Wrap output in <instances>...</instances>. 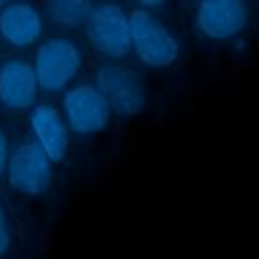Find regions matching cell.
<instances>
[{
  "label": "cell",
  "instance_id": "4",
  "mask_svg": "<svg viewBox=\"0 0 259 259\" xmlns=\"http://www.w3.org/2000/svg\"><path fill=\"white\" fill-rule=\"evenodd\" d=\"M67 127L79 138H91L105 132L113 119V111L103 93L91 81H79L61 93L59 105Z\"/></svg>",
  "mask_w": 259,
  "mask_h": 259
},
{
  "label": "cell",
  "instance_id": "3",
  "mask_svg": "<svg viewBox=\"0 0 259 259\" xmlns=\"http://www.w3.org/2000/svg\"><path fill=\"white\" fill-rule=\"evenodd\" d=\"M107 99L113 115L121 119H132L144 113L150 101L148 87L142 75L130 65L105 63L93 71L91 81Z\"/></svg>",
  "mask_w": 259,
  "mask_h": 259
},
{
  "label": "cell",
  "instance_id": "10",
  "mask_svg": "<svg viewBox=\"0 0 259 259\" xmlns=\"http://www.w3.org/2000/svg\"><path fill=\"white\" fill-rule=\"evenodd\" d=\"M40 89L32 63L24 57H6L0 63V105L6 111H28L38 101Z\"/></svg>",
  "mask_w": 259,
  "mask_h": 259
},
{
  "label": "cell",
  "instance_id": "11",
  "mask_svg": "<svg viewBox=\"0 0 259 259\" xmlns=\"http://www.w3.org/2000/svg\"><path fill=\"white\" fill-rule=\"evenodd\" d=\"M93 8V0H45V12L61 28H81Z\"/></svg>",
  "mask_w": 259,
  "mask_h": 259
},
{
  "label": "cell",
  "instance_id": "9",
  "mask_svg": "<svg viewBox=\"0 0 259 259\" xmlns=\"http://www.w3.org/2000/svg\"><path fill=\"white\" fill-rule=\"evenodd\" d=\"M30 140L49 156L53 164L65 162L71 148V132L61 109L49 101H36L28 109Z\"/></svg>",
  "mask_w": 259,
  "mask_h": 259
},
{
  "label": "cell",
  "instance_id": "12",
  "mask_svg": "<svg viewBox=\"0 0 259 259\" xmlns=\"http://www.w3.org/2000/svg\"><path fill=\"white\" fill-rule=\"evenodd\" d=\"M12 249V227H10V217L4 204V198L0 196V259L6 257Z\"/></svg>",
  "mask_w": 259,
  "mask_h": 259
},
{
  "label": "cell",
  "instance_id": "15",
  "mask_svg": "<svg viewBox=\"0 0 259 259\" xmlns=\"http://www.w3.org/2000/svg\"><path fill=\"white\" fill-rule=\"evenodd\" d=\"M8 2H10V0H0V10H2V8H4Z\"/></svg>",
  "mask_w": 259,
  "mask_h": 259
},
{
  "label": "cell",
  "instance_id": "14",
  "mask_svg": "<svg viewBox=\"0 0 259 259\" xmlns=\"http://www.w3.org/2000/svg\"><path fill=\"white\" fill-rule=\"evenodd\" d=\"M136 4V8H146V10H156V8H162L166 6L168 0H132Z\"/></svg>",
  "mask_w": 259,
  "mask_h": 259
},
{
  "label": "cell",
  "instance_id": "2",
  "mask_svg": "<svg viewBox=\"0 0 259 259\" xmlns=\"http://www.w3.org/2000/svg\"><path fill=\"white\" fill-rule=\"evenodd\" d=\"M130 14V42L136 59L152 71H164L178 63L182 45L170 26L152 10L134 8Z\"/></svg>",
  "mask_w": 259,
  "mask_h": 259
},
{
  "label": "cell",
  "instance_id": "1",
  "mask_svg": "<svg viewBox=\"0 0 259 259\" xmlns=\"http://www.w3.org/2000/svg\"><path fill=\"white\" fill-rule=\"evenodd\" d=\"M32 69L40 93L61 95L85 69L83 47L71 36H47L34 47Z\"/></svg>",
  "mask_w": 259,
  "mask_h": 259
},
{
  "label": "cell",
  "instance_id": "6",
  "mask_svg": "<svg viewBox=\"0 0 259 259\" xmlns=\"http://www.w3.org/2000/svg\"><path fill=\"white\" fill-rule=\"evenodd\" d=\"M55 164L32 140H20L10 148L4 178L14 192L26 198L42 196L51 188Z\"/></svg>",
  "mask_w": 259,
  "mask_h": 259
},
{
  "label": "cell",
  "instance_id": "5",
  "mask_svg": "<svg viewBox=\"0 0 259 259\" xmlns=\"http://www.w3.org/2000/svg\"><path fill=\"white\" fill-rule=\"evenodd\" d=\"M83 28L89 47L99 57L109 61H119L132 53L130 14L121 4L117 2L93 4Z\"/></svg>",
  "mask_w": 259,
  "mask_h": 259
},
{
  "label": "cell",
  "instance_id": "7",
  "mask_svg": "<svg viewBox=\"0 0 259 259\" xmlns=\"http://www.w3.org/2000/svg\"><path fill=\"white\" fill-rule=\"evenodd\" d=\"M251 10L247 0H196L194 28L210 42H231L249 26Z\"/></svg>",
  "mask_w": 259,
  "mask_h": 259
},
{
  "label": "cell",
  "instance_id": "8",
  "mask_svg": "<svg viewBox=\"0 0 259 259\" xmlns=\"http://www.w3.org/2000/svg\"><path fill=\"white\" fill-rule=\"evenodd\" d=\"M45 38V14L30 0H10L0 10V40L12 51L34 49Z\"/></svg>",
  "mask_w": 259,
  "mask_h": 259
},
{
  "label": "cell",
  "instance_id": "13",
  "mask_svg": "<svg viewBox=\"0 0 259 259\" xmlns=\"http://www.w3.org/2000/svg\"><path fill=\"white\" fill-rule=\"evenodd\" d=\"M10 140L6 136V132L0 127V178H4L6 172V164H8V156H10Z\"/></svg>",
  "mask_w": 259,
  "mask_h": 259
}]
</instances>
